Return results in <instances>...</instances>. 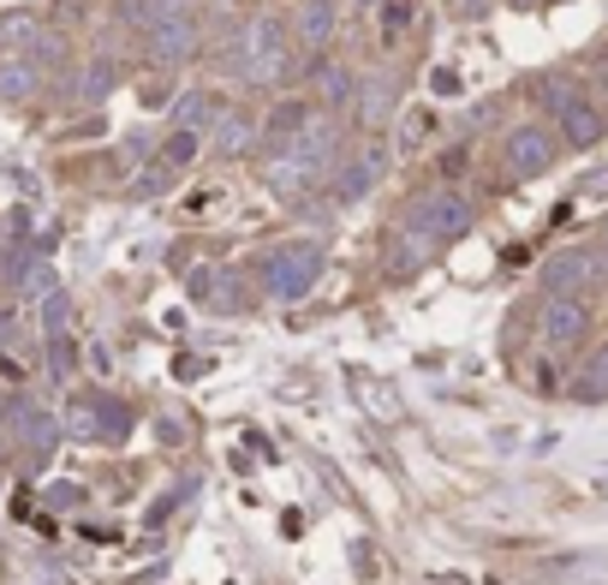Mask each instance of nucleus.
<instances>
[{
    "instance_id": "nucleus-1",
    "label": "nucleus",
    "mask_w": 608,
    "mask_h": 585,
    "mask_svg": "<svg viewBox=\"0 0 608 585\" xmlns=\"http://www.w3.org/2000/svg\"><path fill=\"white\" fill-rule=\"evenodd\" d=\"M322 281V245H310V240H287L280 252L263 257V287L275 292V299H305L310 287Z\"/></svg>"
},
{
    "instance_id": "nucleus-2",
    "label": "nucleus",
    "mask_w": 608,
    "mask_h": 585,
    "mask_svg": "<svg viewBox=\"0 0 608 585\" xmlns=\"http://www.w3.org/2000/svg\"><path fill=\"white\" fill-rule=\"evenodd\" d=\"M471 227V203L459 198V192H429V198H418L412 203V215H406V233L424 245H448V240H459V233Z\"/></svg>"
},
{
    "instance_id": "nucleus-3",
    "label": "nucleus",
    "mask_w": 608,
    "mask_h": 585,
    "mask_svg": "<svg viewBox=\"0 0 608 585\" xmlns=\"http://www.w3.org/2000/svg\"><path fill=\"white\" fill-rule=\"evenodd\" d=\"M280 66H287V31H280V19H257L239 42V72L269 84V78H280Z\"/></svg>"
},
{
    "instance_id": "nucleus-4",
    "label": "nucleus",
    "mask_w": 608,
    "mask_h": 585,
    "mask_svg": "<svg viewBox=\"0 0 608 585\" xmlns=\"http://www.w3.org/2000/svg\"><path fill=\"white\" fill-rule=\"evenodd\" d=\"M585 329H590V311L573 299V292H548V305H543V341L548 347H573V341H585Z\"/></svg>"
},
{
    "instance_id": "nucleus-5",
    "label": "nucleus",
    "mask_w": 608,
    "mask_h": 585,
    "mask_svg": "<svg viewBox=\"0 0 608 585\" xmlns=\"http://www.w3.org/2000/svg\"><path fill=\"white\" fill-rule=\"evenodd\" d=\"M508 173H519V180H531V173H543L548 162H555V138H548L543 126H519L508 138Z\"/></svg>"
},
{
    "instance_id": "nucleus-6",
    "label": "nucleus",
    "mask_w": 608,
    "mask_h": 585,
    "mask_svg": "<svg viewBox=\"0 0 608 585\" xmlns=\"http://www.w3.org/2000/svg\"><path fill=\"white\" fill-rule=\"evenodd\" d=\"M548 108L561 114V131H567V143H597V138H602V114L590 108V102H578L573 91H548Z\"/></svg>"
},
{
    "instance_id": "nucleus-7",
    "label": "nucleus",
    "mask_w": 608,
    "mask_h": 585,
    "mask_svg": "<svg viewBox=\"0 0 608 585\" xmlns=\"http://www.w3.org/2000/svg\"><path fill=\"white\" fill-rule=\"evenodd\" d=\"M191 42H198V31L185 24V12H180V19H161V24H150V54H156V61H185V54H191Z\"/></svg>"
},
{
    "instance_id": "nucleus-8",
    "label": "nucleus",
    "mask_w": 608,
    "mask_h": 585,
    "mask_svg": "<svg viewBox=\"0 0 608 585\" xmlns=\"http://www.w3.org/2000/svg\"><path fill=\"white\" fill-rule=\"evenodd\" d=\"M585 281H590V257L585 252H561V257L543 263V287L548 292H578Z\"/></svg>"
},
{
    "instance_id": "nucleus-9",
    "label": "nucleus",
    "mask_w": 608,
    "mask_h": 585,
    "mask_svg": "<svg viewBox=\"0 0 608 585\" xmlns=\"http://www.w3.org/2000/svg\"><path fill=\"white\" fill-rule=\"evenodd\" d=\"M376 173H382V150H364L359 162H352L346 173H340V203H352V198H364L370 185H376Z\"/></svg>"
},
{
    "instance_id": "nucleus-10",
    "label": "nucleus",
    "mask_w": 608,
    "mask_h": 585,
    "mask_svg": "<svg viewBox=\"0 0 608 585\" xmlns=\"http://www.w3.org/2000/svg\"><path fill=\"white\" fill-rule=\"evenodd\" d=\"M329 31H334V7L329 0H305L299 7V36L317 49V42H329Z\"/></svg>"
},
{
    "instance_id": "nucleus-11",
    "label": "nucleus",
    "mask_w": 608,
    "mask_h": 585,
    "mask_svg": "<svg viewBox=\"0 0 608 585\" xmlns=\"http://www.w3.org/2000/svg\"><path fill=\"white\" fill-rule=\"evenodd\" d=\"M578 401H608V347H597V359L585 364V376L573 383Z\"/></svg>"
},
{
    "instance_id": "nucleus-12",
    "label": "nucleus",
    "mask_w": 608,
    "mask_h": 585,
    "mask_svg": "<svg viewBox=\"0 0 608 585\" xmlns=\"http://www.w3.org/2000/svg\"><path fill=\"white\" fill-rule=\"evenodd\" d=\"M31 91H36V66L31 61H0V96L19 102V96H31Z\"/></svg>"
},
{
    "instance_id": "nucleus-13",
    "label": "nucleus",
    "mask_w": 608,
    "mask_h": 585,
    "mask_svg": "<svg viewBox=\"0 0 608 585\" xmlns=\"http://www.w3.org/2000/svg\"><path fill=\"white\" fill-rule=\"evenodd\" d=\"M126 19L150 31V24H161V19H180V0H126Z\"/></svg>"
},
{
    "instance_id": "nucleus-14",
    "label": "nucleus",
    "mask_w": 608,
    "mask_h": 585,
    "mask_svg": "<svg viewBox=\"0 0 608 585\" xmlns=\"http://www.w3.org/2000/svg\"><path fill=\"white\" fill-rule=\"evenodd\" d=\"M19 418H24V424H19V436H24V443H31V448H49V443H54V424H49V413H36V406H24Z\"/></svg>"
},
{
    "instance_id": "nucleus-15",
    "label": "nucleus",
    "mask_w": 608,
    "mask_h": 585,
    "mask_svg": "<svg viewBox=\"0 0 608 585\" xmlns=\"http://www.w3.org/2000/svg\"><path fill=\"white\" fill-rule=\"evenodd\" d=\"M49 364H54V376H72V371H78V347L66 341V329L49 334Z\"/></svg>"
},
{
    "instance_id": "nucleus-16",
    "label": "nucleus",
    "mask_w": 608,
    "mask_h": 585,
    "mask_svg": "<svg viewBox=\"0 0 608 585\" xmlns=\"http://www.w3.org/2000/svg\"><path fill=\"white\" fill-rule=\"evenodd\" d=\"M299 126H305V108H280L275 120H269V143H275V150H287V143H292V131H299Z\"/></svg>"
},
{
    "instance_id": "nucleus-17",
    "label": "nucleus",
    "mask_w": 608,
    "mask_h": 585,
    "mask_svg": "<svg viewBox=\"0 0 608 585\" xmlns=\"http://www.w3.org/2000/svg\"><path fill=\"white\" fill-rule=\"evenodd\" d=\"M245 143H250V126L239 120V114L215 126V150H227V156H233V150H245Z\"/></svg>"
},
{
    "instance_id": "nucleus-18",
    "label": "nucleus",
    "mask_w": 608,
    "mask_h": 585,
    "mask_svg": "<svg viewBox=\"0 0 608 585\" xmlns=\"http://www.w3.org/2000/svg\"><path fill=\"white\" fill-rule=\"evenodd\" d=\"M66 317H72V299L49 287V305H42V329H49V334H61V329H66Z\"/></svg>"
},
{
    "instance_id": "nucleus-19",
    "label": "nucleus",
    "mask_w": 608,
    "mask_h": 585,
    "mask_svg": "<svg viewBox=\"0 0 608 585\" xmlns=\"http://www.w3.org/2000/svg\"><path fill=\"white\" fill-rule=\"evenodd\" d=\"M215 114H221V108H215V96H191V102H185V108H180V120H185L191 131H198V126H210V120H215Z\"/></svg>"
},
{
    "instance_id": "nucleus-20",
    "label": "nucleus",
    "mask_w": 608,
    "mask_h": 585,
    "mask_svg": "<svg viewBox=\"0 0 608 585\" xmlns=\"http://www.w3.org/2000/svg\"><path fill=\"white\" fill-rule=\"evenodd\" d=\"M108 84H114V72L108 66H96V72H84V78H78V96H108Z\"/></svg>"
},
{
    "instance_id": "nucleus-21",
    "label": "nucleus",
    "mask_w": 608,
    "mask_h": 585,
    "mask_svg": "<svg viewBox=\"0 0 608 585\" xmlns=\"http://www.w3.org/2000/svg\"><path fill=\"white\" fill-rule=\"evenodd\" d=\"M191 156H198V131L180 126V138L168 143V162H191Z\"/></svg>"
},
{
    "instance_id": "nucleus-22",
    "label": "nucleus",
    "mask_w": 608,
    "mask_h": 585,
    "mask_svg": "<svg viewBox=\"0 0 608 585\" xmlns=\"http://www.w3.org/2000/svg\"><path fill=\"white\" fill-rule=\"evenodd\" d=\"M322 84H329V96H334V102L352 91V78H346V72H329V78H322Z\"/></svg>"
},
{
    "instance_id": "nucleus-23",
    "label": "nucleus",
    "mask_w": 608,
    "mask_h": 585,
    "mask_svg": "<svg viewBox=\"0 0 608 585\" xmlns=\"http://www.w3.org/2000/svg\"><path fill=\"white\" fill-rule=\"evenodd\" d=\"M454 7H459V12H483V0H454Z\"/></svg>"
},
{
    "instance_id": "nucleus-24",
    "label": "nucleus",
    "mask_w": 608,
    "mask_h": 585,
    "mask_svg": "<svg viewBox=\"0 0 608 585\" xmlns=\"http://www.w3.org/2000/svg\"><path fill=\"white\" fill-rule=\"evenodd\" d=\"M0 341H7V317H0Z\"/></svg>"
},
{
    "instance_id": "nucleus-25",
    "label": "nucleus",
    "mask_w": 608,
    "mask_h": 585,
    "mask_svg": "<svg viewBox=\"0 0 608 585\" xmlns=\"http://www.w3.org/2000/svg\"><path fill=\"white\" fill-rule=\"evenodd\" d=\"M602 245H608V227H602Z\"/></svg>"
}]
</instances>
